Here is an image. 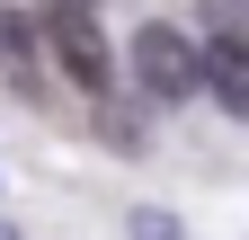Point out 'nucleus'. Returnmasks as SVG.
Instances as JSON below:
<instances>
[{
    "label": "nucleus",
    "instance_id": "f03ea898",
    "mask_svg": "<svg viewBox=\"0 0 249 240\" xmlns=\"http://www.w3.org/2000/svg\"><path fill=\"white\" fill-rule=\"evenodd\" d=\"M45 45L62 53L71 89H89V98H107V89H116V53H107V36H98V27H89V9H80V0H53V9H45Z\"/></svg>",
    "mask_w": 249,
    "mask_h": 240
},
{
    "label": "nucleus",
    "instance_id": "423d86ee",
    "mask_svg": "<svg viewBox=\"0 0 249 240\" xmlns=\"http://www.w3.org/2000/svg\"><path fill=\"white\" fill-rule=\"evenodd\" d=\"M134 240H178V223H169V214H151V205H142V214H134Z\"/></svg>",
    "mask_w": 249,
    "mask_h": 240
},
{
    "label": "nucleus",
    "instance_id": "f257e3e1",
    "mask_svg": "<svg viewBox=\"0 0 249 240\" xmlns=\"http://www.w3.org/2000/svg\"><path fill=\"white\" fill-rule=\"evenodd\" d=\"M134 80H142L151 107H178V98L205 89V53L187 45L178 27H142V36H134Z\"/></svg>",
    "mask_w": 249,
    "mask_h": 240
},
{
    "label": "nucleus",
    "instance_id": "7ed1b4c3",
    "mask_svg": "<svg viewBox=\"0 0 249 240\" xmlns=\"http://www.w3.org/2000/svg\"><path fill=\"white\" fill-rule=\"evenodd\" d=\"M205 89L249 125V45H240V27H213V45H205Z\"/></svg>",
    "mask_w": 249,
    "mask_h": 240
},
{
    "label": "nucleus",
    "instance_id": "39448f33",
    "mask_svg": "<svg viewBox=\"0 0 249 240\" xmlns=\"http://www.w3.org/2000/svg\"><path fill=\"white\" fill-rule=\"evenodd\" d=\"M98 125H107V134L124 142V152H142V116H134V107H116V89L98 98Z\"/></svg>",
    "mask_w": 249,
    "mask_h": 240
},
{
    "label": "nucleus",
    "instance_id": "20e7f679",
    "mask_svg": "<svg viewBox=\"0 0 249 240\" xmlns=\"http://www.w3.org/2000/svg\"><path fill=\"white\" fill-rule=\"evenodd\" d=\"M0 63H9V89H18V98H45L36 36H27V18H18V9H0Z\"/></svg>",
    "mask_w": 249,
    "mask_h": 240
},
{
    "label": "nucleus",
    "instance_id": "6e6552de",
    "mask_svg": "<svg viewBox=\"0 0 249 240\" xmlns=\"http://www.w3.org/2000/svg\"><path fill=\"white\" fill-rule=\"evenodd\" d=\"M80 9H89V0H80Z\"/></svg>",
    "mask_w": 249,
    "mask_h": 240
},
{
    "label": "nucleus",
    "instance_id": "0eeeda50",
    "mask_svg": "<svg viewBox=\"0 0 249 240\" xmlns=\"http://www.w3.org/2000/svg\"><path fill=\"white\" fill-rule=\"evenodd\" d=\"M0 240H18V231H9V223H0Z\"/></svg>",
    "mask_w": 249,
    "mask_h": 240
}]
</instances>
